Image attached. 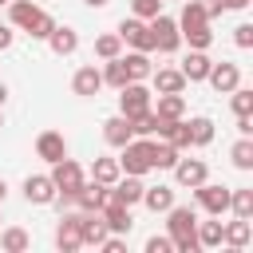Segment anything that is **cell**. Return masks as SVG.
<instances>
[{"mask_svg": "<svg viewBox=\"0 0 253 253\" xmlns=\"http://www.w3.org/2000/svg\"><path fill=\"white\" fill-rule=\"evenodd\" d=\"M166 233L174 241V253L198 249V210L194 206H170L166 210Z\"/></svg>", "mask_w": 253, "mask_h": 253, "instance_id": "cell-1", "label": "cell"}, {"mask_svg": "<svg viewBox=\"0 0 253 253\" xmlns=\"http://www.w3.org/2000/svg\"><path fill=\"white\" fill-rule=\"evenodd\" d=\"M178 32H182V40H186L190 47H198V51H206V47L213 43V32H210V16L202 12V4H198V0H186V4H182V16H178Z\"/></svg>", "mask_w": 253, "mask_h": 253, "instance_id": "cell-2", "label": "cell"}, {"mask_svg": "<svg viewBox=\"0 0 253 253\" xmlns=\"http://www.w3.org/2000/svg\"><path fill=\"white\" fill-rule=\"evenodd\" d=\"M51 182H55V202H59L63 210H71V206H75L79 186L87 182V174H83V166H79V162L59 158V162H51Z\"/></svg>", "mask_w": 253, "mask_h": 253, "instance_id": "cell-3", "label": "cell"}, {"mask_svg": "<svg viewBox=\"0 0 253 253\" xmlns=\"http://www.w3.org/2000/svg\"><path fill=\"white\" fill-rule=\"evenodd\" d=\"M150 150H154L150 138H130L126 146H119V170H123V174H134V178L150 174V170H154Z\"/></svg>", "mask_w": 253, "mask_h": 253, "instance_id": "cell-4", "label": "cell"}, {"mask_svg": "<svg viewBox=\"0 0 253 253\" xmlns=\"http://www.w3.org/2000/svg\"><path fill=\"white\" fill-rule=\"evenodd\" d=\"M146 24H150V40H154V51L170 55V51H178V47H182V32H178V20H174V16L158 12V16H154V20H146Z\"/></svg>", "mask_w": 253, "mask_h": 253, "instance_id": "cell-5", "label": "cell"}, {"mask_svg": "<svg viewBox=\"0 0 253 253\" xmlns=\"http://www.w3.org/2000/svg\"><path fill=\"white\" fill-rule=\"evenodd\" d=\"M194 202H198V210H206L210 217H221L225 210H229V186H217V182H202V186H194Z\"/></svg>", "mask_w": 253, "mask_h": 253, "instance_id": "cell-6", "label": "cell"}, {"mask_svg": "<svg viewBox=\"0 0 253 253\" xmlns=\"http://www.w3.org/2000/svg\"><path fill=\"white\" fill-rule=\"evenodd\" d=\"M150 103H154V91H146V87H142L138 79H130L126 87H119V115L134 119V115L150 111Z\"/></svg>", "mask_w": 253, "mask_h": 253, "instance_id": "cell-7", "label": "cell"}, {"mask_svg": "<svg viewBox=\"0 0 253 253\" xmlns=\"http://www.w3.org/2000/svg\"><path fill=\"white\" fill-rule=\"evenodd\" d=\"M119 40H123L130 51H154L150 24H146V20H138V16H130V20H123V24H119Z\"/></svg>", "mask_w": 253, "mask_h": 253, "instance_id": "cell-8", "label": "cell"}, {"mask_svg": "<svg viewBox=\"0 0 253 253\" xmlns=\"http://www.w3.org/2000/svg\"><path fill=\"white\" fill-rule=\"evenodd\" d=\"M55 245H59L63 253L83 249V233H79V210H67V213L59 217V225H55Z\"/></svg>", "mask_w": 253, "mask_h": 253, "instance_id": "cell-9", "label": "cell"}, {"mask_svg": "<svg viewBox=\"0 0 253 253\" xmlns=\"http://www.w3.org/2000/svg\"><path fill=\"white\" fill-rule=\"evenodd\" d=\"M170 170H174V182H178V186H186V190H194V186H202V182L210 178V170H206V162H202V158H178Z\"/></svg>", "mask_w": 253, "mask_h": 253, "instance_id": "cell-10", "label": "cell"}, {"mask_svg": "<svg viewBox=\"0 0 253 253\" xmlns=\"http://www.w3.org/2000/svg\"><path fill=\"white\" fill-rule=\"evenodd\" d=\"M24 198H28L32 206H51V202H55V182H51V174H28V178H24Z\"/></svg>", "mask_w": 253, "mask_h": 253, "instance_id": "cell-11", "label": "cell"}, {"mask_svg": "<svg viewBox=\"0 0 253 253\" xmlns=\"http://www.w3.org/2000/svg\"><path fill=\"white\" fill-rule=\"evenodd\" d=\"M107 198L111 202H119V206H138L142 202V178H134V174H119L115 178V186H107Z\"/></svg>", "mask_w": 253, "mask_h": 253, "instance_id": "cell-12", "label": "cell"}, {"mask_svg": "<svg viewBox=\"0 0 253 253\" xmlns=\"http://www.w3.org/2000/svg\"><path fill=\"white\" fill-rule=\"evenodd\" d=\"M206 83H210V87H213L217 95H229V91H233V87L241 83V67H237V63H225V59H221V63H213V67H210Z\"/></svg>", "mask_w": 253, "mask_h": 253, "instance_id": "cell-13", "label": "cell"}, {"mask_svg": "<svg viewBox=\"0 0 253 253\" xmlns=\"http://www.w3.org/2000/svg\"><path fill=\"white\" fill-rule=\"evenodd\" d=\"M71 91L83 95V99H95V95L103 91V71H99L95 63H83V67L71 75Z\"/></svg>", "mask_w": 253, "mask_h": 253, "instance_id": "cell-14", "label": "cell"}, {"mask_svg": "<svg viewBox=\"0 0 253 253\" xmlns=\"http://www.w3.org/2000/svg\"><path fill=\"white\" fill-rule=\"evenodd\" d=\"M36 154L51 166V162L67 158V138H63L59 130H40V134H36Z\"/></svg>", "mask_w": 253, "mask_h": 253, "instance_id": "cell-15", "label": "cell"}, {"mask_svg": "<svg viewBox=\"0 0 253 253\" xmlns=\"http://www.w3.org/2000/svg\"><path fill=\"white\" fill-rule=\"evenodd\" d=\"M150 83H154V95H182L186 91V75L178 67H158L150 71Z\"/></svg>", "mask_w": 253, "mask_h": 253, "instance_id": "cell-16", "label": "cell"}, {"mask_svg": "<svg viewBox=\"0 0 253 253\" xmlns=\"http://www.w3.org/2000/svg\"><path fill=\"white\" fill-rule=\"evenodd\" d=\"M99 213H103L107 229H111V233H123V237H126L130 225H134V221H130V206H119V202H111V198L99 206Z\"/></svg>", "mask_w": 253, "mask_h": 253, "instance_id": "cell-17", "label": "cell"}, {"mask_svg": "<svg viewBox=\"0 0 253 253\" xmlns=\"http://www.w3.org/2000/svg\"><path fill=\"white\" fill-rule=\"evenodd\" d=\"M210 67H213V59L206 55V51H198V47H190V55L182 59V75H186V83H206V75H210Z\"/></svg>", "mask_w": 253, "mask_h": 253, "instance_id": "cell-18", "label": "cell"}, {"mask_svg": "<svg viewBox=\"0 0 253 253\" xmlns=\"http://www.w3.org/2000/svg\"><path fill=\"white\" fill-rule=\"evenodd\" d=\"M103 138H107V146H126L130 138H134V130H130V119L126 115H111L107 123H103Z\"/></svg>", "mask_w": 253, "mask_h": 253, "instance_id": "cell-19", "label": "cell"}, {"mask_svg": "<svg viewBox=\"0 0 253 253\" xmlns=\"http://www.w3.org/2000/svg\"><path fill=\"white\" fill-rule=\"evenodd\" d=\"M43 43H47L55 55H71V51L79 47V32H75V28H67V24H63V28L55 24V28H51V36H47Z\"/></svg>", "mask_w": 253, "mask_h": 253, "instance_id": "cell-20", "label": "cell"}, {"mask_svg": "<svg viewBox=\"0 0 253 253\" xmlns=\"http://www.w3.org/2000/svg\"><path fill=\"white\" fill-rule=\"evenodd\" d=\"M142 206L150 210V213H166L170 206H174V190L170 186H142Z\"/></svg>", "mask_w": 253, "mask_h": 253, "instance_id": "cell-21", "label": "cell"}, {"mask_svg": "<svg viewBox=\"0 0 253 253\" xmlns=\"http://www.w3.org/2000/svg\"><path fill=\"white\" fill-rule=\"evenodd\" d=\"M249 237H253V225L245 217H233L229 225H221V245H229V249H245Z\"/></svg>", "mask_w": 253, "mask_h": 253, "instance_id": "cell-22", "label": "cell"}, {"mask_svg": "<svg viewBox=\"0 0 253 253\" xmlns=\"http://www.w3.org/2000/svg\"><path fill=\"white\" fill-rule=\"evenodd\" d=\"M123 67H126V75L130 79H150V71H154V63H150V51H126L123 55Z\"/></svg>", "mask_w": 253, "mask_h": 253, "instance_id": "cell-23", "label": "cell"}, {"mask_svg": "<svg viewBox=\"0 0 253 253\" xmlns=\"http://www.w3.org/2000/svg\"><path fill=\"white\" fill-rule=\"evenodd\" d=\"M150 111L170 123V119H182L186 115V99L182 95H158V103H150Z\"/></svg>", "mask_w": 253, "mask_h": 253, "instance_id": "cell-24", "label": "cell"}, {"mask_svg": "<svg viewBox=\"0 0 253 253\" xmlns=\"http://www.w3.org/2000/svg\"><path fill=\"white\" fill-rule=\"evenodd\" d=\"M8 16H12L16 28H28V24L40 16V4H36V0H8Z\"/></svg>", "mask_w": 253, "mask_h": 253, "instance_id": "cell-25", "label": "cell"}, {"mask_svg": "<svg viewBox=\"0 0 253 253\" xmlns=\"http://www.w3.org/2000/svg\"><path fill=\"white\" fill-rule=\"evenodd\" d=\"M130 83V75H126V67H123V55H115V59H103V87H126Z\"/></svg>", "mask_w": 253, "mask_h": 253, "instance_id": "cell-26", "label": "cell"}, {"mask_svg": "<svg viewBox=\"0 0 253 253\" xmlns=\"http://www.w3.org/2000/svg\"><path fill=\"white\" fill-rule=\"evenodd\" d=\"M186 126H190V146H210V142H213V119L198 115V119H190Z\"/></svg>", "mask_w": 253, "mask_h": 253, "instance_id": "cell-27", "label": "cell"}, {"mask_svg": "<svg viewBox=\"0 0 253 253\" xmlns=\"http://www.w3.org/2000/svg\"><path fill=\"white\" fill-rule=\"evenodd\" d=\"M32 245V237H28V229H20V225H8L4 233H0V249L4 253H24Z\"/></svg>", "mask_w": 253, "mask_h": 253, "instance_id": "cell-28", "label": "cell"}, {"mask_svg": "<svg viewBox=\"0 0 253 253\" xmlns=\"http://www.w3.org/2000/svg\"><path fill=\"white\" fill-rule=\"evenodd\" d=\"M119 174H123V170H119V158H95V162H91V178L103 182V186H115Z\"/></svg>", "mask_w": 253, "mask_h": 253, "instance_id": "cell-29", "label": "cell"}, {"mask_svg": "<svg viewBox=\"0 0 253 253\" xmlns=\"http://www.w3.org/2000/svg\"><path fill=\"white\" fill-rule=\"evenodd\" d=\"M178 158H182V150H178V146H170V142H154V150H150L154 170H170Z\"/></svg>", "mask_w": 253, "mask_h": 253, "instance_id": "cell-30", "label": "cell"}, {"mask_svg": "<svg viewBox=\"0 0 253 253\" xmlns=\"http://www.w3.org/2000/svg\"><path fill=\"white\" fill-rule=\"evenodd\" d=\"M229 158H233V166H237V170H253V138H249V134H241V138L233 142Z\"/></svg>", "mask_w": 253, "mask_h": 253, "instance_id": "cell-31", "label": "cell"}, {"mask_svg": "<svg viewBox=\"0 0 253 253\" xmlns=\"http://www.w3.org/2000/svg\"><path fill=\"white\" fill-rule=\"evenodd\" d=\"M229 210H233V217L253 221V190H229Z\"/></svg>", "mask_w": 253, "mask_h": 253, "instance_id": "cell-32", "label": "cell"}, {"mask_svg": "<svg viewBox=\"0 0 253 253\" xmlns=\"http://www.w3.org/2000/svg\"><path fill=\"white\" fill-rule=\"evenodd\" d=\"M221 245V221H198V249H217Z\"/></svg>", "mask_w": 253, "mask_h": 253, "instance_id": "cell-33", "label": "cell"}, {"mask_svg": "<svg viewBox=\"0 0 253 253\" xmlns=\"http://www.w3.org/2000/svg\"><path fill=\"white\" fill-rule=\"evenodd\" d=\"M95 55H99V59H115V55H123V40H119V32L99 36V40H95Z\"/></svg>", "mask_w": 253, "mask_h": 253, "instance_id": "cell-34", "label": "cell"}, {"mask_svg": "<svg viewBox=\"0 0 253 253\" xmlns=\"http://www.w3.org/2000/svg\"><path fill=\"white\" fill-rule=\"evenodd\" d=\"M51 28H55V16L40 8V16H36V20H32V24L24 28V32H28L32 40H47V36H51Z\"/></svg>", "mask_w": 253, "mask_h": 253, "instance_id": "cell-35", "label": "cell"}, {"mask_svg": "<svg viewBox=\"0 0 253 253\" xmlns=\"http://www.w3.org/2000/svg\"><path fill=\"white\" fill-rule=\"evenodd\" d=\"M229 107H233V115H253V91L237 83V87L229 91Z\"/></svg>", "mask_w": 253, "mask_h": 253, "instance_id": "cell-36", "label": "cell"}, {"mask_svg": "<svg viewBox=\"0 0 253 253\" xmlns=\"http://www.w3.org/2000/svg\"><path fill=\"white\" fill-rule=\"evenodd\" d=\"M130 130H134V138H150V134L158 130V115H154V111L134 115V119H130Z\"/></svg>", "mask_w": 253, "mask_h": 253, "instance_id": "cell-37", "label": "cell"}, {"mask_svg": "<svg viewBox=\"0 0 253 253\" xmlns=\"http://www.w3.org/2000/svg\"><path fill=\"white\" fill-rule=\"evenodd\" d=\"M162 4H166V0H130V16H138V20H154V16L162 12Z\"/></svg>", "mask_w": 253, "mask_h": 253, "instance_id": "cell-38", "label": "cell"}, {"mask_svg": "<svg viewBox=\"0 0 253 253\" xmlns=\"http://www.w3.org/2000/svg\"><path fill=\"white\" fill-rule=\"evenodd\" d=\"M233 43H237L241 51H249V47H253V24H237V28H233Z\"/></svg>", "mask_w": 253, "mask_h": 253, "instance_id": "cell-39", "label": "cell"}, {"mask_svg": "<svg viewBox=\"0 0 253 253\" xmlns=\"http://www.w3.org/2000/svg\"><path fill=\"white\" fill-rule=\"evenodd\" d=\"M146 253H174V241H170V233L166 237H146Z\"/></svg>", "mask_w": 253, "mask_h": 253, "instance_id": "cell-40", "label": "cell"}, {"mask_svg": "<svg viewBox=\"0 0 253 253\" xmlns=\"http://www.w3.org/2000/svg\"><path fill=\"white\" fill-rule=\"evenodd\" d=\"M198 4H202V12H206V16H210V20H213V16H221V12H225V0H198Z\"/></svg>", "mask_w": 253, "mask_h": 253, "instance_id": "cell-41", "label": "cell"}, {"mask_svg": "<svg viewBox=\"0 0 253 253\" xmlns=\"http://www.w3.org/2000/svg\"><path fill=\"white\" fill-rule=\"evenodd\" d=\"M237 134H253V119L249 115H237Z\"/></svg>", "mask_w": 253, "mask_h": 253, "instance_id": "cell-42", "label": "cell"}, {"mask_svg": "<svg viewBox=\"0 0 253 253\" xmlns=\"http://www.w3.org/2000/svg\"><path fill=\"white\" fill-rule=\"evenodd\" d=\"M12 40H16V36H12V28H4V24H0V51H8V47H12Z\"/></svg>", "mask_w": 253, "mask_h": 253, "instance_id": "cell-43", "label": "cell"}, {"mask_svg": "<svg viewBox=\"0 0 253 253\" xmlns=\"http://www.w3.org/2000/svg\"><path fill=\"white\" fill-rule=\"evenodd\" d=\"M253 0H225V8H249Z\"/></svg>", "mask_w": 253, "mask_h": 253, "instance_id": "cell-44", "label": "cell"}, {"mask_svg": "<svg viewBox=\"0 0 253 253\" xmlns=\"http://www.w3.org/2000/svg\"><path fill=\"white\" fill-rule=\"evenodd\" d=\"M83 4H87V8H107L111 0H83Z\"/></svg>", "mask_w": 253, "mask_h": 253, "instance_id": "cell-45", "label": "cell"}, {"mask_svg": "<svg viewBox=\"0 0 253 253\" xmlns=\"http://www.w3.org/2000/svg\"><path fill=\"white\" fill-rule=\"evenodd\" d=\"M4 103H8V87L0 83V107H4Z\"/></svg>", "mask_w": 253, "mask_h": 253, "instance_id": "cell-46", "label": "cell"}, {"mask_svg": "<svg viewBox=\"0 0 253 253\" xmlns=\"http://www.w3.org/2000/svg\"><path fill=\"white\" fill-rule=\"evenodd\" d=\"M4 194H8V182H4V178H0V202H4Z\"/></svg>", "mask_w": 253, "mask_h": 253, "instance_id": "cell-47", "label": "cell"}, {"mask_svg": "<svg viewBox=\"0 0 253 253\" xmlns=\"http://www.w3.org/2000/svg\"><path fill=\"white\" fill-rule=\"evenodd\" d=\"M0 126H4V115H0Z\"/></svg>", "mask_w": 253, "mask_h": 253, "instance_id": "cell-48", "label": "cell"}, {"mask_svg": "<svg viewBox=\"0 0 253 253\" xmlns=\"http://www.w3.org/2000/svg\"><path fill=\"white\" fill-rule=\"evenodd\" d=\"M0 4H8V0H0Z\"/></svg>", "mask_w": 253, "mask_h": 253, "instance_id": "cell-49", "label": "cell"}]
</instances>
